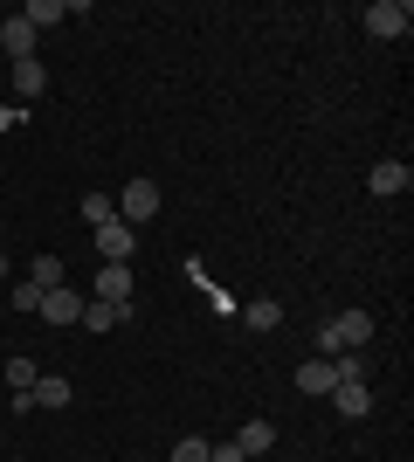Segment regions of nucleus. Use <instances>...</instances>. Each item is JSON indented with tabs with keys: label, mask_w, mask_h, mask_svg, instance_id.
Listing matches in <instances>:
<instances>
[{
	"label": "nucleus",
	"mask_w": 414,
	"mask_h": 462,
	"mask_svg": "<svg viewBox=\"0 0 414 462\" xmlns=\"http://www.w3.org/2000/svg\"><path fill=\"white\" fill-rule=\"evenodd\" d=\"M359 21H366V35H380V42H400V35L414 28V7H408V0H373V7H366Z\"/></svg>",
	"instance_id": "f257e3e1"
},
{
	"label": "nucleus",
	"mask_w": 414,
	"mask_h": 462,
	"mask_svg": "<svg viewBox=\"0 0 414 462\" xmlns=\"http://www.w3.org/2000/svg\"><path fill=\"white\" fill-rule=\"evenodd\" d=\"M90 242H97V255H104V263H132L138 228H132V221H104V228H90Z\"/></svg>",
	"instance_id": "f03ea898"
},
{
	"label": "nucleus",
	"mask_w": 414,
	"mask_h": 462,
	"mask_svg": "<svg viewBox=\"0 0 414 462\" xmlns=\"http://www.w3.org/2000/svg\"><path fill=\"white\" fill-rule=\"evenodd\" d=\"M152 214H159V187H152V180H124L118 221H132V228H138V221H152Z\"/></svg>",
	"instance_id": "7ed1b4c3"
},
{
	"label": "nucleus",
	"mask_w": 414,
	"mask_h": 462,
	"mask_svg": "<svg viewBox=\"0 0 414 462\" xmlns=\"http://www.w3.org/2000/svg\"><path fill=\"white\" fill-rule=\"evenodd\" d=\"M35 318H41V325H62V331H69V325L83 318V297H77L69 283H62V290H41V310H35Z\"/></svg>",
	"instance_id": "20e7f679"
},
{
	"label": "nucleus",
	"mask_w": 414,
	"mask_h": 462,
	"mask_svg": "<svg viewBox=\"0 0 414 462\" xmlns=\"http://www.w3.org/2000/svg\"><path fill=\"white\" fill-rule=\"evenodd\" d=\"M366 187H373L380 200H394V193H408V187H414V173H408V159H380L373 173H366Z\"/></svg>",
	"instance_id": "39448f33"
},
{
	"label": "nucleus",
	"mask_w": 414,
	"mask_h": 462,
	"mask_svg": "<svg viewBox=\"0 0 414 462\" xmlns=\"http://www.w3.org/2000/svg\"><path fill=\"white\" fill-rule=\"evenodd\" d=\"M0 49H7V62H28L35 56V28H28L21 14H7L0 21Z\"/></svg>",
	"instance_id": "423d86ee"
},
{
	"label": "nucleus",
	"mask_w": 414,
	"mask_h": 462,
	"mask_svg": "<svg viewBox=\"0 0 414 462\" xmlns=\"http://www.w3.org/2000/svg\"><path fill=\"white\" fill-rule=\"evenodd\" d=\"M97 297L104 304H132V263H104L97 270Z\"/></svg>",
	"instance_id": "0eeeda50"
},
{
	"label": "nucleus",
	"mask_w": 414,
	"mask_h": 462,
	"mask_svg": "<svg viewBox=\"0 0 414 462\" xmlns=\"http://www.w3.org/2000/svg\"><path fill=\"white\" fill-rule=\"evenodd\" d=\"M332 386H338L332 359H304V366H297V393H332Z\"/></svg>",
	"instance_id": "6e6552de"
},
{
	"label": "nucleus",
	"mask_w": 414,
	"mask_h": 462,
	"mask_svg": "<svg viewBox=\"0 0 414 462\" xmlns=\"http://www.w3.org/2000/svg\"><path fill=\"white\" fill-rule=\"evenodd\" d=\"M124 318H132V304H104V297H90L77 325H83V331H111V325H124Z\"/></svg>",
	"instance_id": "1a4fd4ad"
},
{
	"label": "nucleus",
	"mask_w": 414,
	"mask_h": 462,
	"mask_svg": "<svg viewBox=\"0 0 414 462\" xmlns=\"http://www.w3.org/2000/svg\"><path fill=\"white\" fill-rule=\"evenodd\" d=\"M242 325L249 331H276L283 325V304H276V297H249V304H242Z\"/></svg>",
	"instance_id": "9d476101"
},
{
	"label": "nucleus",
	"mask_w": 414,
	"mask_h": 462,
	"mask_svg": "<svg viewBox=\"0 0 414 462\" xmlns=\"http://www.w3.org/2000/svg\"><path fill=\"white\" fill-rule=\"evenodd\" d=\"M28 283H35V290H62V283H69L62 255H35V263H28Z\"/></svg>",
	"instance_id": "9b49d317"
},
{
	"label": "nucleus",
	"mask_w": 414,
	"mask_h": 462,
	"mask_svg": "<svg viewBox=\"0 0 414 462\" xmlns=\"http://www.w3.org/2000/svg\"><path fill=\"white\" fill-rule=\"evenodd\" d=\"M21 21H28V28H56V21H69V0H28Z\"/></svg>",
	"instance_id": "f8f14e48"
},
{
	"label": "nucleus",
	"mask_w": 414,
	"mask_h": 462,
	"mask_svg": "<svg viewBox=\"0 0 414 462\" xmlns=\"http://www.w3.org/2000/svg\"><path fill=\"white\" fill-rule=\"evenodd\" d=\"M332 407L345 421H359V414H373V393H366V386H332Z\"/></svg>",
	"instance_id": "ddd939ff"
},
{
	"label": "nucleus",
	"mask_w": 414,
	"mask_h": 462,
	"mask_svg": "<svg viewBox=\"0 0 414 462\" xmlns=\"http://www.w3.org/2000/svg\"><path fill=\"white\" fill-rule=\"evenodd\" d=\"M28 393H35V407H69V380H62V373H41Z\"/></svg>",
	"instance_id": "4468645a"
},
{
	"label": "nucleus",
	"mask_w": 414,
	"mask_h": 462,
	"mask_svg": "<svg viewBox=\"0 0 414 462\" xmlns=\"http://www.w3.org/2000/svg\"><path fill=\"white\" fill-rule=\"evenodd\" d=\"M41 90H49V69H41L35 56L14 62V97H41Z\"/></svg>",
	"instance_id": "2eb2a0df"
},
{
	"label": "nucleus",
	"mask_w": 414,
	"mask_h": 462,
	"mask_svg": "<svg viewBox=\"0 0 414 462\" xmlns=\"http://www.w3.org/2000/svg\"><path fill=\"white\" fill-rule=\"evenodd\" d=\"M235 448H242V456H262V448H276V428H270V421H242Z\"/></svg>",
	"instance_id": "dca6fc26"
},
{
	"label": "nucleus",
	"mask_w": 414,
	"mask_h": 462,
	"mask_svg": "<svg viewBox=\"0 0 414 462\" xmlns=\"http://www.w3.org/2000/svg\"><path fill=\"white\" fill-rule=\"evenodd\" d=\"M83 221H90V228H104V221H118V193H83Z\"/></svg>",
	"instance_id": "f3484780"
},
{
	"label": "nucleus",
	"mask_w": 414,
	"mask_h": 462,
	"mask_svg": "<svg viewBox=\"0 0 414 462\" xmlns=\"http://www.w3.org/2000/svg\"><path fill=\"white\" fill-rule=\"evenodd\" d=\"M332 366H338V386H366V373H373V366H366V352H338Z\"/></svg>",
	"instance_id": "a211bd4d"
},
{
	"label": "nucleus",
	"mask_w": 414,
	"mask_h": 462,
	"mask_svg": "<svg viewBox=\"0 0 414 462\" xmlns=\"http://www.w3.org/2000/svg\"><path fill=\"white\" fill-rule=\"evenodd\" d=\"M35 380H41V373H35V359H21V352H14V359H7V386H14V393H28Z\"/></svg>",
	"instance_id": "6ab92c4d"
},
{
	"label": "nucleus",
	"mask_w": 414,
	"mask_h": 462,
	"mask_svg": "<svg viewBox=\"0 0 414 462\" xmlns=\"http://www.w3.org/2000/svg\"><path fill=\"white\" fill-rule=\"evenodd\" d=\"M173 462H207V442H200V435H179V442H173Z\"/></svg>",
	"instance_id": "aec40b11"
},
{
	"label": "nucleus",
	"mask_w": 414,
	"mask_h": 462,
	"mask_svg": "<svg viewBox=\"0 0 414 462\" xmlns=\"http://www.w3.org/2000/svg\"><path fill=\"white\" fill-rule=\"evenodd\" d=\"M14 310H41V290L35 283H14Z\"/></svg>",
	"instance_id": "412c9836"
},
{
	"label": "nucleus",
	"mask_w": 414,
	"mask_h": 462,
	"mask_svg": "<svg viewBox=\"0 0 414 462\" xmlns=\"http://www.w3.org/2000/svg\"><path fill=\"white\" fill-rule=\"evenodd\" d=\"M207 462H249V456H242L235 442H221V448H207Z\"/></svg>",
	"instance_id": "4be33fe9"
},
{
	"label": "nucleus",
	"mask_w": 414,
	"mask_h": 462,
	"mask_svg": "<svg viewBox=\"0 0 414 462\" xmlns=\"http://www.w3.org/2000/svg\"><path fill=\"white\" fill-rule=\"evenodd\" d=\"M0 283H7V255H0Z\"/></svg>",
	"instance_id": "5701e85b"
}]
</instances>
